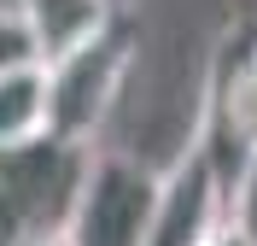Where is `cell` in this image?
<instances>
[{"mask_svg":"<svg viewBox=\"0 0 257 246\" xmlns=\"http://www.w3.org/2000/svg\"><path fill=\"white\" fill-rule=\"evenodd\" d=\"M141 65V41L117 18L105 35L82 41L76 53H64L47 65V141L76 152L99 147V129L105 117L117 112V100L128 88V70Z\"/></svg>","mask_w":257,"mask_h":246,"instance_id":"1","label":"cell"},{"mask_svg":"<svg viewBox=\"0 0 257 246\" xmlns=\"http://www.w3.org/2000/svg\"><path fill=\"white\" fill-rule=\"evenodd\" d=\"M158 205V164L128 147H94L59 246H146Z\"/></svg>","mask_w":257,"mask_h":246,"instance_id":"2","label":"cell"},{"mask_svg":"<svg viewBox=\"0 0 257 246\" xmlns=\"http://www.w3.org/2000/svg\"><path fill=\"white\" fill-rule=\"evenodd\" d=\"M88 152L41 141L30 152H0V246H59L76 205Z\"/></svg>","mask_w":257,"mask_h":246,"instance_id":"3","label":"cell"},{"mask_svg":"<svg viewBox=\"0 0 257 246\" xmlns=\"http://www.w3.org/2000/svg\"><path fill=\"white\" fill-rule=\"evenodd\" d=\"M222 223H228V194L199 147L158 164V205H152L146 246H205Z\"/></svg>","mask_w":257,"mask_h":246,"instance_id":"4","label":"cell"},{"mask_svg":"<svg viewBox=\"0 0 257 246\" xmlns=\"http://www.w3.org/2000/svg\"><path fill=\"white\" fill-rule=\"evenodd\" d=\"M117 18H123L117 0H18V24L30 30V47L41 65H53L64 53H76L82 41L105 35Z\"/></svg>","mask_w":257,"mask_h":246,"instance_id":"5","label":"cell"},{"mask_svg":"<svg viewBox=\"0 0 257 246\" xmlns=\"http://www.w3.org/2000/svg\"><path fill=\"white\" fill-rule=\"evenodd\" d=\"M41 141H47V65L24 59L0 70V152H30Z\"/></svg>","mask_w":257,"mask_h":246,"instance_id":"6","label":"cell"},{"mask_svg":"<svg viewBox=\"0 0 257 246\" xmlns=\"http://www.w3.org/2000/svg\"><path fill=\"white\" fill-rule=\"evenodd\" d=\"M228 229L245 246H257V158L240 170V182L228 188Z\"/></svg>","mask_w":257,"mask_h":246,"instance_id":"7","label":"cell"},{"mask_svg":"<svg viewBox=\"0 0 257 246\" xmlns=\"http://www.w3.org/2000/svg\"><path fill=\"white\" fill-rule=\"evenodd\" d=\"M24 59H35V47H30V30L18 24V12H0V70L24 65Z\"/></svg>","mask_w":257,"mask_h":246,"instance_id":"8","label":"cell"},{"mask_svg":"<svg viewBox=\"0 0 257 246\" xmlns=\"http://www.w3.org/2000/svg\"><path fill=\"white\" fill-rule=\"evenodd\" d=\"M205 246H245V240H240V234H234V229H228V223H222V229L210 234V240H205Z\"/></svg>","mask_w":257,"mask_h":246,"instance_id":"9","label":"cell"},{"mask_svg":"<svg viewBox=\"0 0 257 246\" xmlns=\"http://www.w3.org/2000/svg\"><path fill=\"white\" fill-rule=\"evenodd\" d=\"M0 12H18V0H0Z\"/></svg>","mask_w":257,"mask_h":246,"instance_id":"10","label":"cell"},{"mask_svg":"<svg viewBox=\"0 0 257 246\" xmlns=\"http://www.w3.org/2000/svg\"><path fill=\"white\" fill-rule=\"evenodd\" d=\"M117 6H123V0H117Z\"/></svg>","mask_w":257,"mask_h":246,"instance_id":"11","label":"cell"}]
</instances>
